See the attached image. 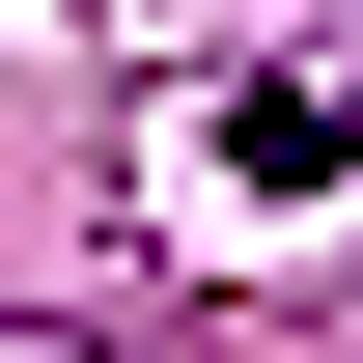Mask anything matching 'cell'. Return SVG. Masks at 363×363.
<instances>
[{
	"label": "cell",
	"instance_id": "obj_1",
	"mask_svg": "<svg viewBox=\"0 0 363 363\" xmlns=\"http://www.w3.org/2000/svg\"><path fill=\"white\" fill-rule=\"evenodd\" d=\"M0 363H84V335H0Z\"/></svg>",
	"mask_w": 363,
	"mask_h": 363
}]
</instances>
